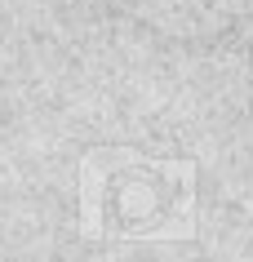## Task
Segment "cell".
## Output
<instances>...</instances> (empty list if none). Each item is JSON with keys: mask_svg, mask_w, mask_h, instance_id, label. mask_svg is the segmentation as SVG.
I'll list each match as a JSON object with an SVG mask.
<instances>
[{"mask_svg": "<svg viewBox=\"0 0 253 262\" xmlns=\"http://www.w3.org/2000/svg\"><path fill=\"white\" fill-rule=\"evenodd\" d=\"M196 173L187 160L94 151L84 160V227L98 235H178L191 227Z\"/></svg>", "mask_w": 253, "mask_h": 262, "instance_id": "1", "label": "cell"}]
</instances>
